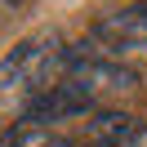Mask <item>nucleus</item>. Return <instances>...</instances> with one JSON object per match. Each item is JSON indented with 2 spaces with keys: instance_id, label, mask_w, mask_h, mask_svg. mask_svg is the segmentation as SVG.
<instances>
[{
  "instance_id": "1",
  "label": "nucleus",
  "mask_w": 147,
  "mask_h": 147,
  "mask_svg": "<svg viewBox=\"0 0 147 147\" xmlns=\"http://www.w3.org/2000/svg\"><path fill=\"white\" fill-rule=\"evenodd\" d=\"M71 49L63 45L58 31H36L18 40L0 58V111L5 116H27L49 89L67 76Z\"/></svg>"
},
{
  "instance_id": "2",
  "label": "nucleus",
  "mask_w": 147,
  "mask_h": 147,
  "mask_svg": "<svg viewBox=\"0 0 147 147\" xmlns=\"http://www.w3.org/2000/svg\"><path fill=\"white\" fill-rule=\"evenodd\" d=\"M89 40L98 49L94 58H116V54H129V49H147V0L143 5H125L111 18H102L89 31Z\"/></svg>"
},
{
  "instance_id": "3",
  "label": "nucleus",
  "mask_w": 147,
  "mask_h": 147,
  "mask_svg": "<svg viewBox=\"0 0 147 147\" xmlns=\"http://www.w3.org/2000/svg\"><path fill=\"white\" fill-rule=\"evenodd\" d=\"M147 134V125L134 116V111L116 107V111H94L85 116V134L76 138L80 147H138Z\"/></svg>"
},
{
  "instance_id": "4",
  "label": "nucleus",
  "mask_w": 147,
  "mask_h": 147,
  "mask_svg": "<svg viewBox=\"0 0 147 147\" xmlns=\"http://www.w3.org/2000/svg\"><path fill=\"white\" fill-rule=\"evenodd\" d=\"M0 147H80V143H76L71 134H63V129H54V125H40V120H18L9 134L0 138Z\"/></svg>"
}]
</instances>
